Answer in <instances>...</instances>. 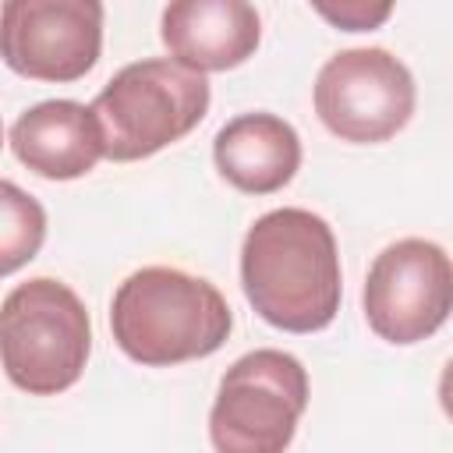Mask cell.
Segmentation results:
<instances>
[{
	"label": "cell",
	"mask_w": 453,
	"mask_h": 453,
	"mask_svg": "<svg viewBox=\"0 0 453 453\" xmlns=\"http://www.w3.org/2000/svg\"><path fill=\"white\" fill-rule=\"evenodd\" d=\"M241 287L248 304L269 326L283 333L326 329L343 297L329 223L294 205L258 216L241 244Z\"/></svg>",
	"instance_id": "obj_1"
},
{
	"label": "cell",
	"mask_w": 453,
	"mask_h": 453,
	"mask_svg": "<svg viewBox=\"0 0 453 453\" xmlns=\"http://www.w3.org/2000/svg\"><path fill=\"white\" fill-rule=\"evenodd\" d=\"M110 329L131 361L170 368L216 354L234 329V315L209 280L170 265H145L117 287Z\"/></svg>",
	"instance_id": "obj_2"
},
{
	"label": "cell",
	"mask_w": 453,
	"mask_h": 453,
	"mask_svg": "<svg viewBox=\"0 0 453 453\" xmlns=\"http://www.w3.org/2000/svg\"><path fill=\"white\" fill-rule=\"evenodd\" d=\"M11 152L35 177L74 180L103 159V131L92 106L74 99H46L14 120Z\"/></svg>",
	"instance_id": "obj_10"
},
{
	"label": "cell",
	"mask_w": 453,
	"mask_h": 453,
	"mask_svg": "<svg viewBox=\"0 0 453 453\" xmlns=\"http://www.w3.org/2000/svg\"><path fill=\"white\" fill-rule=\"evenodd\" d=\"M414 78L382 46L340 50L315 78V113L340 142L379 145L407 127L414 113Z\"/></svg>",
	"instance_id": "obj_6"
},
{
	"label": "cell",
	"mask_w": 453,
	"mask_h": 453,
	"mask_svg": "<svg viewBox=\"0 0 453 453\" xmlns=\"http://www.w3.org/2000/svg\"><path fill=\"white\" fill-rule=\"evenodd\" d=\"M322 21L340 32H375L389 21L396 0H308Z\"/></svg>",
	"instance_id": "obj_13"
},
{
	"label": "cell",
	"mask_w": 453,
	"mask_h": 453,
	"mask_svg": "<svg viewBox=\"0 0 453 453\" xmlns=\"http://www.w3.org/2000/svg\"><path fill=\"white\" fill-rule=\"evenodd\" d=\"M212 159L219 177L237 191L273 195L294 180L301 166V138L283 117L255 110L226 120L216 131Z\"/></svg>",
	"instance_id": "obj_11"
},
{
	"label": "cell",
	"mask_w": 453,
	"mask_h": 453,
	"mask_svg": "<svg viewBox=\"0 0 453 453\" xmlns=\"http://www.w3.org/2000/svg\"><path fill=\"white\" fill-rule=\"evenodd\" d=\"M209 81L173 60L152 57L120 67L92 99L103 156L113 163L149 159L191 134L209 113Z\"/></svg>",
	"instance_id": "obj_4"
},
{
	"label": "cell",
	"mask_w": 453,
	"mask_h": 453,
	"mask_svg": "<svg viewBox=\"0 0 453 453\" xmlns=\"http://www.w3.org/2000/svg\"><path fill=\"white\" fill-rule=\"evenodd\" d=\"M46 241V209L14 180L0 177V276L28 265Z\"/></svg>",
	"instance_id": "obj_12"
},
{
	"label": "cell",
	"mask_w": 453,
	"mask_h": 453,
	"mask_svg": "<svg viewBox=\"0 0 453 453\" xmlns=\"http://www.w3.org/2000/svg\"><path fill=\"white\" fill-rule=\"evenodd\" d=\"M304 407V365L287 350L262 347L223 372L209 411V439L219 453H283Z\"/></svg>",
	"instance_id": "obj_5"
},
{
	"label": "cell",
	"mask_w": 453,
	"mask_h": 453,
	"mask_svg": "<svg viewBox=\"0 0 453 453\" xmlns=\"http://www.w3.org/2000/svg\"><path fill=\"white\" fill-rule=\"evenodd\" d=\"M0 145H4V124H0Z\"/></svg>",
	"instance_id": "obj_14"
},
{
	"label": "cell",
	"mask_w": 453,
	"mask_h": 453,
	"mask_svg": "<svg viewBox=\"0 0 453 453\" xmlns=\"http://www.w3.org/2000/svg\"><path fill=\"white\" fill-rule=\"evenodd\" d=\"M92 354L81 297L50 276L18 283L0 304V368L28 396L71 389Z\"/></svg>",
	"instance_id": "obj_3"
},
{
	"label": "cell",
	"mask_w": 453,
	"mask_h": 453,
	"mask_svg": "<svg viewBox=\"0 0 453 453\" xmlns=\"http://www.w3.org/2000/svg\"><path fill=\"white\" fill-rule=\"evenodd\" d=\"M365 319L386 343L411 347L428 340L453 308L449 255L425 237H403L382 248L361 290Z\"/></svg>",
	"instance_id": "obj_7"
},
{
	"label": "cell",
	"mask_w": 453,
	"mask_h": 453,
	"mask_svg": "<svg viewBox=\"0 0 453 453\" xmlns=\"http://www.w3.org/2000/svg\"><path fill=\"white\" fill-rule=\"evenodd\" d=\"M159 39L173 64L212 74L255 57L262 18L251 0H170L159 18Z\"/></svg>",
	"instance_id": "obj_9"
},
{
	"label": "cell",
	"mask_w": 453,
	"mask_h": 453,
	"mask_svg": "<svg viewBox=\"0 0 453 453\" xmlns=\"http://www.w3.org/2000/svg\"><path fill=\"white\" fill-rule=\"evenodd\" d=\"M103 53V0H4L0 60L32 81L85 78Z\"/></svg>",
	"instance_id": "obj_8"
}]
</instances>
